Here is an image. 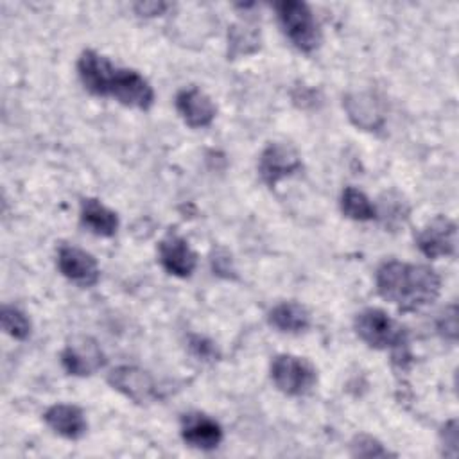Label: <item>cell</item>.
Here are the masks:
<instances>
[{"instance_id": "obj_5", "label": "cell", "mask_w": 459, "mask_h": 459, "mask_svg": "<svg viewBox=\"0 0 459 459\" xmlns=\"http://www.w3.org/2000/svg\"><path fill=\"white\" fill-rule=\"evenodd\" d=\"M271 378L281 393L301 396L314 387L316 369L301 357L278 355L271 364Z\"/></svg>"}, {"instance_id": "obj_19", "label": "cell", "mask_w": 459, "mask_h": 459, "mask_svg": "<svg viewBox=\"0 0 459 459\" xmlns=\"http://www.w3.org/2000/svg\"><path fill=\"white\" fill-rule=\"evenodd\" d=\"M2 328L14 339H27L30 333V321L27 319V316L18 310L16 307H2Z\"/></svg>"}, {"instance_id": "obj_3", "label": "cell", "mask_w": 459, "mask_h": 459, "mask_svg": "<svg viewBox=\"0 0 459 459\" xmlns=\"http://www.w3.org/2000/svg\"><path fill=\"white\" fill-rule=\"evenodd\" d=\"M357 335L377 350H402L407 344L405 328L382 308H364L355 317Z\"/></svg>"}, {"instance_id": "obj_21", "label": "cell", "mask_w": 459, "mask_h": 459, "mask_svg": "<svg viewBox=\"0 0 459 459\" xmlns=\"http://www.w3.org/2000/svg\"><path fill=\"white\" fill-rule=\"evenodd\" d=\"M437 328H439V332H441L445 337H448V339H452V341L455 339V335H457V310H455V305L448 307V308L443 312Z\"/></svg>"}, {"instance_id": "obj_12", "label": "cell", "mask_w": 459, "mask_h": 459, "mask_svg": "<svg viewBox=\"0 0 459 459\" xmlns=\"http://www.w3.org/2000/svg\"><path fill=\"white\" fill-rule=\"evenodd\" d=\"M160 262L167 273L186 278L194 273L197 265V255L190 249L188 242L183 237L169 233L160 242Z\"/></svg>"}, {"instance_id": "obj_6", "label": "cell", "mask_w": 459, "mask_h": 459, "mask_svg": "<svg viewBox=\"0 0 459 459\" xmlns=\"http://www.w3.org/2000/svg\"><path fill=\"white\" fill-rule=\"evenodd\" d=\"M106 359L100 346L86 335H77L68 341L61 351L63 368L75 377H88L104 366Z\"/></svg>"}, {"instance_id": "obj_13", "label": "cell", "mask_w": 459, "mask_h": 459, "mask_svg": "<svg viewBox=\"0 0 459 459\" xmlns=\"http://www.w3.org/2000/svg\"><path fill=\"white\" fill-rule=\"evenodd\" d=\"M176 108L190 127H206L215 118L212 99L199 88H185L176 95Z\"/></svg>"}, {"instance_id": "obj_16", "label": "cell", "mask_w": 459, "mask_h": 459, "mask_svg": "<svg viewBox=\"0 0 459 459\" xmlns=\"http://www.w3.org/2000/svg\"><path fill=\"white\" fill-rule=\"evenodd\" d=\"M269 323L280 332L298 333L308 328L310 314L301 303L283 301L269 312Z\"/></svg>"}, {"instance_id": "obj_8", "label": "cell", "mask_w": 459, "mask_h": 459, "mask_svg": "<svg viewBox=\"0 0 459 459\" xmlns=\"http://www.w3.org/2000/svg\"><path fill=\"white\" fill-rule=\"evenodd\" d=\"M455 224L443 215L434 217L416 237V246L427 258L450 256L455 253Z\"/></svg>"}, {"instance_id": "obj_4", "label": "cell", "mask_w": 459, "mask_h": 459, "mask_svg": "<svg viewBox=\"0 0 459 459\" xmlns=\"http://www.w3.org/2000/svg\"><path fill=\"white\" fill-rule=\"evenodd\" d=\"M274 7L285 36L296 48L301 52H312L319 47L321 32L310 7L305 2L285 0L278 2Z\"/></svg>"}, {"instance_id": "obj_11", "label": "cell", "mask_w": 459, "mask_h": 459, "mask_svg": "<svg viewBox=\"0 0 459 459\" xmlns=\"http://www.w3.org/2000/svg\"><path fill=\"white\" fill-rule=\"evenodd\" d=\"M181 437L194 448L213 450L222 441V429L213 418L203 412H188L181 420Z\"/></svg>"}, {"instance_id": "obj_2", "label": "cell", "mask_w": 459, "mask_h": 459, "mask_svg": "<svg viewBox=\"0 0 459 459\" xmlns=\"http://www.w3.org/2000/svg\"><path fill=\"white\" fill-rule=\"evenodd\" d=\"M378 294L403 312L430 305L441 289L437 273L427 265L398 260L384 262L375 276Z\"/></svg>"}, {"instance_id": "obj_15", "label": "cell", "mask_w": 459, "mask_h": 459, "mask_svg": "<svg viewBox=\"0 0 459 459\" xmlns=\"http://www.w3.org/2000/svg\"><path fill=\"white\" fill-rule=\"evenodd\" d=\"M81 222L88 231L99 237H111L118 228L117 213L91 197L81 203Z\"/></svg>"}, {"instance_id": "obj_9", "label": "cell", "mask_w": 459, "mask_h": 459, "mask_svg": "<svg viewBox=\"0 0 459 459\" xmlns=\"http://www.w3.org/2000/svg\"><path fill=\"white\" fill-rule=\"evenodd\" d=\"M57 267L65 278L81 285L91 287L99 281L100 271L97 260L75 246H61L57 253Z\"/></svg>"}, {"instance_id": "obj_14", "label": "cell", "mask_w": 459, "mask_h": 459, "mask_svg": "<svg viewBox=\"0 0 459 459\" xmlns=\"http://www.w3.org/2000/svg\"><path fill=\"white\" fill-rule=\"evenodd\" d=\"M43 418L56 434L66 439H79L86 434V429H88L82 411L68 403H56L48 407Z\"/></svg>"}, {"instance_id": "obj_20", "label": "cell", "mask_w": 459, "mask_h": 459, "mask_svg": "<svg viewBox=\"0 0 459 459\" xmlns=\"http://www.w3.org/2000/svg\"><path fill=\"white\" fill-rule=\"evenodd\" d=\"M353 454L355 455H366V457H377V455H387L389 452L382 448L378 441H375L369 436H360L353 441Z\"/></svg>"}, {"instance_id": "obj_22", "label": "cell", "mask_w": 459, "mask_h": 459, "mask_svg": "<svg viewBox=\"0 0 459 459\" xmlns=\"http://www.w3.org/2000/svg\"><path fill=\"white\" fill-rule=\"evenodd\" d=\"M190 350H192V353L195 355V357H199V359H213L215 357V346H213V342L212 341H208V339H204V337H199V335H194V337H190Z\"/></svg>"}, {"instance_id": "obj_18", "label": "cell", "mask_w": 459, "mask_h": 459, "mask_svg": "<svg viewBox=\"0 0 459 459\" xmlns=\"http://www.w3.org/2000/svg\"><path fill=\"white\" fill-rule=\"evenodd\" d=\"M260 47V38L258 30L255 27L247 25H233L230 29L228 36V56L237 57V56H246Z\"/></svg>"}, {"instance_id": "obj_10", "label": "cell", "mask_w": 459, "mask_h": 459, "mask_svg": "<svg viewBox=\"0 0 459 459\" xmlns=\"http://www.w3.org/2000/svg\"><path fill=\"white\" fill-rule=\"evenodd\" d=\"M108 382L111 384L113 389L120 391L124 396L131 398L136 403H147L156 396V389L151 375L134 366L115 368L109 373Z\"/></svg>"}, {"instance_id": "obj_1", "label": "cell", "mask_w": 459, "mask_h": 459, "mask_svg": "<svg viewBox=\"0 0 459 459\" xmlns=\"http://www.w3.org/2000/svg\"><path fill=\"white\" fill-rule=\"evenodd\" d=\"M77 74L82 86L99 97H111L124 106L138 109H149L152 106L154 91L138 72L118 68L95 50H84L81 54Z\"/></svg>"}, {"instance_id": "obj_17", "label": "cell", "mask_w": 459, "mask_h": 459, "mask_svg": "<svg viewBox=\"0 0 459 459\" xmlns=\"http://www.w3.org/2000/svg\"><path fill=\"white\" fill-rule=\"evenodd\" d=\"M341 210L353 221H371L377 217V208L364 192L355 186H346L341 195Z\"/></svg>"}, {"instance_id": "obj_7", "label": "cell", "mask_w": 459, "mask_h": 459, "mask_svg": "<svg viewBox=\"0 0 459 459\" xmlns=\"http://www.w3.org/2000/svg\"><path fill=\"white\" fill-rule=\"evenodd\" d=\"M301 169L299 154L289 143H269L258 160V172L260 178L269 185L274 186L280 179L298 172Z\"/></svg>"}, {"instance_id": "obj_23", "label": "cell", "mask_w": 459, "mask_h": 459, "mask_svg": "<svg viewBox=\"0 0 459 459\" xmlns=\"http://www.w3.org/2000/svg\"><path fill=\"white\" fill-rule=\"evenodd\" d=\"M134 7H136V11L140 14L154 16V14H160L167 7V4H161V2H143V4H136Z\"/></svg>"}]
</instances>
